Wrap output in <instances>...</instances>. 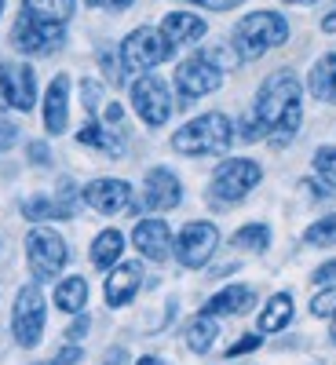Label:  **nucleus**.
Instances as JSON below:
<instances>
[{
  "instance_id": "1",
  "label": "nucleus",
  "mask_w": 336,
  "mask_h": 365,
  "mask_svg": "<svg viewBox=\"0 0 336 365\" xmlns=\"http://www.w3.org/2000/svg\"><path fill=\"white\" fill-rule=\"evenodd\" d=\"M253 113H256V120L263 125L267 139L274 146H285L300 132V120H303V88H300L296 73L292 70L270 73L260 84V91H256Z\"/></svg>"
},
{
  "instance_id": "2",
  "label": "nucleus",
  "mask_w": 336,
  "mask_h": 365,
  "mask_svg": "<svg viewBox=\"0 0 336 365\" xmlns=\"http://www.w3.org/2000/svg\"><path fill=\"white\" fill-rule=\"evenodd\" d=\"M230 143H234V125L220 110L187 120V125L175 128V135H172V150L183 158H216V154H227Z\"/></svg>"
},
{
  "instance_id": "3",
  "label": "nucleus",
  "mask_w": 336,
  "mask_h": 365,
  "mask_svg": "<svg viewBox=\"0 0 336 365\" xmlns=\"http://www.w3.org/2000/svg\"><path fill=\"white\" fill-rule=\"evenodd\" d=\"M285 41H289V19L282 11H249L230 34V48L241 63H253L270 48H282Z\"/></svg>"
},
{
  "instance_id": "4",
  "label": "nucleus",
  "mask_w": 336,
  "mask_h": 365,
  "mask_svg": "<svg viewBox=\"0 0 336 365\" xmlns=\"http://www.w3.org/2000/svg\"><path fill=\"white\" fill-rule=\"evenodd\" d=\"M175 55V44L161 34V26H139L121 41V66L128 73H150L154 66L168 63Z\"/></svg>"
},
{
  "instance_id": "5",
  "label": "nucleus",
  "mask_w": 336,
  "mask_h": 365,
  "mask_svg": "<svg viewBox=\"0 0 336 365\" xmlns=\"http://www.w3.org/2000/svg\"><path fill=\"white\" fill-rule=\"evenodd\" d=\"M26 259H29V274H34L37 285L58 282V270L70 263V245L58 230L34 227L26 234Z\"/></svg>"
},
{
  "instance_id": "6",
  "label": "nucleus",
  "mask_w": 336,
  "mask_h": 365,
  "mask_svg": "<svg viewBox=\"0 0 336 365\" xmlns=\"http://www.w3.org/2000/svg\"><path fill=\"white\" fill-rule=\"evenodd\" d=\"M260 182H263L260 161H253V158H227L216 172H212L208 197L220 201V205H234V201H245Z\"/></svg>"
},
{
  "instance_id": "7",
  "label": "nucleus",
  "mask_w": 336,
  "mask_h": 365,
  "mask_svg": "<svg viewBox=\"0 0 336 365\" xmlns=\"http://www.w3.org/2000/svg\"><path fill=\"white\" fill-rule=\"evenodd\" d=\"M44 318H48V303L37 282H29L19 289L15 296V307H11V336L19 347L34 351L44 336Z\"/></svg>"
},
{
  "instance_id": "8",
  "label": "nucleus",
  "mask_w": 336,
  "mask_h": 365,
  "mask_svg": "<svg viewBox=\"0 0 336 365\" xmlns=\"http://www.w3.org/2000/svg\"><path fill=\"white\" fill-rule=\"evenodd\" d=\"M223 84V66L216 63V55H190L175 66V91L183 96V106L194 103V99H205L212 91H220Z\"/></svg>"
},
{
  "instance_id": "9",
  "label": "nucleus",
  "mask_w": 336,
  "mask_h": 365,
  "mask_svg": "<svg viewBox=\"0 0 336 365\" xmlns=\"http://www.w3.org/2000/svg\"><path fill=\"white\" fill-rule=\"evenodd\" d=\"M63 41H66L63 22L37 19L34 11H22L11 26V48L22 55H51L63 48Z\"/></svg>"
},
{
  "instance_id": "10",
  "label": "nucleus",
  "mask_w": 336,
  "mask_h": 365,
  "mask_svg": "<svg viewBox=\"0 0 336 365\" xmlns=\"http://www.w3.org/2000/svg\"><path fill=\"white\" fill-rule=\"evenodd\" d=\"M216 249H220V230L208 220H190L172 237V252L187 270H201L212 256H216Z\"/></svg>"
},
{
  "instance_id": "11",
  "label": "nucleus",
  "mask_w": 336,
  "mask_h": 365,
  "mask_svg": "<svg viewBox=\"0 0 336 365\" xmlns=\"http://www.w3.org/2000/svg\"><path fill=\"white\" fill-rule=\"evenodd\" d=\"M132 110L139 113V120L143 125H150V128H161V125H168V117H172V96H168V84L158 77V73H139L136 81H132Z\"/></svg>"
},
{
  "instance_id": "12",
  "label": "nucleus",
  "mask_w": 336,
  "mask_h": 365,
  "mask_svg": "<svg viewBox=\"0 0 336 365\" xmlns=\"http://www.w3.org/2000/svg\"><path fill=\"white\" fill-rule=\"evenodd\" d=\"M179 201H183L179 175L172 168H165V165L150 168L146 179H143V208H150V212H172Z\"/></svg>"
},
{
  "instance_id": "13",
  "label": "nucleus",
  "mask_w": 336,
  "mask_h": 365,
  "mask_svg": "<svg viewBox=\"0 0 336 365\" xmlns=\"http://www.w3.org/2000/svg\"><path fill=\"white\" fill-rule=\"evenodd\" d=\"M81 201L88 208H96L99 216H117L132 205V182L125 179H96L81 190Z\"/></svg>"
},
{
  "instance_id": "14",
  "label": "nucleus",
  "mask_w": 336,
  "mask_h": 365,
  "mask_svg": "<svg viewBox=\"0 0 336 365\" xmlns=\"http://www.w3.org/2000/svg\"><path fill=\"white\" fill-rule=\"evenodd\" d=\"M132 245L139 249V256L161 263V259L172 256V230H168V223L158 220V216H154V220H139L136 230H132Z\"/></svg>"
},
{
  "instance_id": "15",
  "label": "nucleus",
  "mask_w": 336,
  "mask_h": 365,
  "mask_svg": "<svg viewBox=\"0 0 336 365\" xmlns=\"http://www.w3.org/2000/svg\"><path fill=\"white\" fill-rule=\"evenodd\" d=\"M70 125V77L58 73L51 77L44 91V132L48 135H63Z\"/></svg>"
},
{
  "instance_id": "16",
  "label": "nucleus",
  "mask_w": 336,
  "mask_h": 365,
  "mask_svg": "<svg viewBox=\"0 0 336 365\" xmlns=\"http://www.w3.org/2000/svg\"><path fill=\"white\" fill-rule=\"evenodd\" d=\"M139 285H143V267L132 263V259L117 263L110 270V278H106V303H110V307H125V303L136 299Z\"/></svg>"
},
{
  "instance_id": "17",
  "label": "nucleus",
  "mask_w": 336,
  "mask_h": 365,
  "mask_svg": "<svg viewBox=\"0 0 336 365\" xmlns=\"http://www.w3.org/2000/svg\"><path fill=\"white\" fill-rule=\"evenodd\" d=\"M161 34L179 48V44H198V41H205L208 26H205V19L194 15V11H168V15L161 19Z\"/></svg>"
},
{
  "instance_id": "18",
  "label": "nucleus",
  "mask_w": 336,
  "mask_h": 365,
  "mask_svg": "<svg viewBox=\"0 0 336 365\" xmlns=\"http://www.w3.org/2000/svg\"><path fill=\"white\" fill-rule=\"evenodd\" d=\"M34 103H37V73H34V66H26V63L8 66V106L26 113V110H34Z\"/></svg>"
},
{
  "instance_id": "19",
  "label": "nucleus",
  "mask_w": 336,
  "mask_h": 365,
  "mask_svg": "<svg viewBox=\"0 0 336 365\" xmlns=\"http://www.w3.org/2000/svg\"><path fill=\"white\" fill-rule=\"evenodd\" d=\"M253 303H256V292L249 285H227V289H220L216 296L205 303V314H212V318L245 314V311H253Z\"/></svg>"
},
{
  "instance_id": "20",
  "label": "nucleus",
  "mask_w": 336,
  "mask_h": 365,
  "mask_svg": "<svg viewBox=\"0 0 336 365\" xmlns=\"http://www.w3.org/2000/svg\"><path fill=\"white\" fill-rule=\"evenodd\" d=\"M51 299H55V307L63 311V314H84V307H88V282L81 278V274L58 278Z\"/></svg>"
},
{
  "instance_id": "21",
  "label": "nucleus",
  "mask_w": 336,
  "mask_h": 365,
  "mask_svg": "<svg viewBox=\"0 0 336 365\" xmlns=\"http://www.w3.org/2000/svg\"><path fill=\"white\" fill-rule=\"evenodd\" d=\"M307 88L311 96L322 103H336V51H325L307 73Z\"/></svg>"
},
{
  "instance_id": "22",
  "label": "nucleus",
  "mask_w": 336,
  "mask_h": 365,
  "mask_svg": "<svg viewBox=\"0 0 336 365\" xmlns=\"http://www.w3.org/2000/svg\"><path fill=\"white\" fill-rule=\"evenodd\" d=\"M121 252H125V234L121 230H99L96 241H91V263L99 270H113L121 263Z\"/></svg>"
},
{
  "instance_id": "23",
  "label": "nucleus",
  "mask_w": 336,
  "mask_h": 365,
  "mask_svg": "<svg viewBox=\"0 0 336 365\" xmlns=\"http://www.w3.org/2000/svg\"><path fill=\"white\" fill-rule=\"evenodd\" d=\"M292 296L289 292H278L274 299H267V307L260 311V332H282L289 322H292Z\"/></svg>"
},
{
  "instance_id": "24",
  "label": "nucleus",
  "mask_w": 336,
  "mask_h": 365,
  "mask_svg": "<svg viewBox=\"0 0 336 365\" xmlns=\"http://www.w3.org/2000/svg\"><path fill=\"white\" fill-rule=\"evenodd\" d=\"M216 336H220V322L212 318V314H198V318H190V325H187V347L194 351V354H205L212 344H216Z\"/></svg>"
},
{
  "instance_id": "25",
  "label": "nucleus",
  "mask_w": 336,
  "mask_h": 365,
  "mask_svg": "<svg viewBox=\"0 0 336 365\" xmlns=\"http://www.w3.org/2000/svg\"><path fill=\"white\" fill-rule=\"evenodd\" d=\"M77 143H81V146H96V150H103L106 158H121V143L110 135V128L103 125V120H88V125L77 132Z\"/></svg>"
},
{
  "instance_id": "26",
  "label": "nucleus",
  "mask_w": 336,
  "mask_h": 365,
  "mask_svg": "<svg viewBox=\"0 0 336 365\" xmlns=\"http://www.w3.org/2000/svg\"><path fill=\"white\" fill-rule=\"evenodd\" d=\"M267 245H270L267 223H245L234 230V249H241V252H267Z\"/></svg>"
},
{
  "instance_id": "27",
  "label": "nucleus",
  "mask_w": 336,
  "mask_h": 365,
  "mask_svg": "<svg viewBox=\"0 0 336 365\" xmlns=\"http://www.w3.org/2000/svg\"><path fill=\"white\" fill-rule=\"evenodd\" d=\"M26 4V11H34L37 19H48V22H70V15H73V4L77 0H22Z\"/></svg>"
},
{
  "instance_id": "28",
  "label": "nucleus",
  "mask_w": 336,
  "mask_h": 365,
  "mask_svg": "<svg viewBox=\"0 0 336 365\" xmlns=\"http://www.w3.org/2000/svg\"><path fill=\"white\" fill-rule=\"evenodd\" d=\"M22 216L29 223H48V220H63V208H58L55 197H44V194H34L22 201Z\"/></svg>"
},
{
  "instance_id": "29",
  "label": "nucleus",
  "mask_w": 336,
  "mask_h": 365,
  "mask_svg": "<svg viewBox=\"0 0 336 365\" xmlns=\"http://www.w3.org/2000/svg\"><path fill=\"white\" fill-rule=\"evenodd\" d=\"M303 241H307V245H315V249L336 245V212H332V216H322V220H315L307 230H303Z\"/></svg>"
},
{
  "instance_id": "30",
  "label": "nucleus",
  "mask_w": 336,
  "mask_h": 365,
  "mask_svg": "<svg viewBox=\"0 0 336 365\" xmlns=\"http://www.w3.org/2000/svg\"><path fill=\"white\" fill-rule=\"evenodd\" d=\"M311 165H315V172L329 182V187H336V146H318Z\"/></svg>"
},
{
  "instance_id": "31",
  "label": "nucleus",
  "mask_w": 336,
  "mask_h": 365,
  "mask_svg": "<svg viewBox=\"0 0 336 365\" xmlns=\"http://www.w3.org/2000/svg\"><path fill=\"white\" fill-rule=\"evenodd\" d=\"M311 314H315V318H336V285H325V289L311 299Z\"/></svg>"
},
{
  "instance_id": "32",
  "label": "nucleus",
  "mask_w": 336,
  "mask_h": 365,
  "mask_svg": "<svg viewBox=\"0 0 336 365\" xmlns=\"http://www.w3.org/2000/svg\"><path fill=\"white\" fill-rule=\"evenodd\" d=\"M234 135H238V139H245V143L267 139V132H263V125H260V120H256V113H253V110H249L245 117L238 120V128H234Z\"/></svg>"
},
{
  "instance_id": "33",
  "label": "nucleus",
  "mask_w": 336,
  "mask_h": 365,
  "mask_svg": "<svg viewBox=\"0 0 336 365\" xmlns=\"http://www.w3.org/2000/svg\"><path fill=\"white\" fill-rule=\"evenodd\" d=\"M81 103H84V110H88V113L103 110V84L84 77V81H81Z\"/></svg>"
},
{
  "instance_id": "34",
  "label": "nucleus",
  "mask_w": 336,
  "mask_h": 365,
  "mask_svg": "<svg viewBox=\"0 0 336 365\" xmlns=\"http://www.w3.org/2000/svg\"><path fill=\"white\" fill-rule=\"evenodd\" d=\"M260 340H263V332H249V336H241L238 344H230L227 358H241V354H249V351H256V347H260Z\"/></svg>"
},
{
  "instance_id": "35",
  "label": "nucleus",
  "mask_w": 336,
  "mask_h": 365,
  "mask_svg": "<svg viewBox=\"0 0 336 365\" xmlns=\"http://www.w3.org/2000/svg\"><path fill=\"white\" fill-rule=\"evenodd\" d=\"M88 329H91V318H88V314H77L73 325L66 329V340H70V344H81V340L88 336Z\"/></svg>"
},
{
  "instance_id": "36",
  "label": "nucleus",
  "mask_w": 336,
  "mask_h": 365,
  "mask_svg": "<svg viewBox=\"0 0 336 365\" xmlns=\"http://www.w3.org/2000/svg\"><path fill=\"white\" fill-rule=\"evenodd\" d=\"M311 278H315L318 285H336V259H325V263L311 274Z\"/></svg>"
},
{
  "instance_id": "37",
  "label": "nucleus",
  "mask_w": 336,
  "mask_h": 365,
  "mask_svg": "<svg viewBox=\"0 0 336 365\" xmlns=\"http://www.w3.org/2000/svg\"><path fill=\"white\" fill-rule=\"evenodd\" d=\"M190 4L208 8V11H230V8H238V4H245V0H190Z\"/></svg>"
},
{
  "instance_id": "38",
  "label": "nucleus",
  "mask_w": 336,
  "mask_h": 365,
  "mask_svg": "<svg viewBox=\"0 0 336 365\" xmlns=\"http://www.w3.org/2000/svg\"><path fill=\"white\" fill-rule=\"evenodd\" d=\"M29 161H34V165H51V154H48V146L44 143H29Z\"/></svg>"
},
{
  "instance_id": "39",
  "label": "nucleus",
  "mask_w": 336,
  "mask_h": 365,
  "mask_svg": "<svg viewBox=\"0 0 336 365\" xmlns=\"http://www.w3.org/2000/svg\"><path fill=\"white\" fill-rule=\"evenodd\" d=\"M77 361H81V347L77 344L63 347V351H58V358H55V365H77Z\"/></svg>"
},
{
  "instance_id": "40",
  "label": "nucleus",
  "mask_w": 336,
  "mask_h": 365,
  "mask_svg": "<svg viewBox=\"0 0 336 365\" xmlns=\"http://www.w3.org/2000/svg\"><path fill=\"white\" fill-rule=\"evenodd\" d=\"M0 110H11L8 106V66L0 63Z\"/></svg>"
},
{
  "instance_id": "41",
  "label": "nucleus",
  "mask_w": 336,
  "mask_h": 365,
  "mask_svg": "<svg viewBox=\"0 0 336 365\" xmlns=\"http://www.w3.org/2000/svg\"><path fill=\"white\" fill-rule=\"evenodd\" d=\"M99 4L106 8V11H125V8H132L136 0H99Z\"/></svg>"
},
{
  "instance_id": "42",
  "label": "nucleus",
  "mask_w": 336,
  "mask_h": 365,
  "mask_svg": "<svg viewBox=\"0 0 336 365\" xmlns=\"http://www.w3.org/2000/svg\"><path fill=\"white\" fill-rule=\"evenodd\" d=\"M322 29H325V34H336V11H329V15L322 19Z\"/></svg>"
},
{
  "instance_id": "43",
  "label": "nucleus",
  "mask_w": 336,
  "mask_h": 365,
  "mask_svg": "<svg viewBox=\"0 0 336 365\" xmlns=\"http://www.w3.org/2000/svg\"><path fill=\"white\" fill-rule=\"evenodd\" d=\"M136 365H168L165 358H158V354H146V358H139Z\"/></svg>"
},
{
  "instance_id": "44",
  "label": "nucleus",
  "mask_w": 336,
  "mask_h": 365,
  "mask_svg": "<svg viewBox=\"0 0 336 365\" xmlns=\"http://www.w3.org/2000/svg\"><path fill=\"white\" fill-rule=\"evenodd\" d=\"M282 4H307V0H282Z\"/></svg>"
},
{
  "instance_id": "45",
  "label": "nucleus",
  "mask_w": 336,
  "mask_h": 365,
  "mask_svg": "<svg viewBox=\"0 0 336 365\" xmlns=\"http://www.w3.org/2000/svg\"><path fill=\"white\" fill-rule=\"evenodd\" d=\"M332 344H336V318H332Z\"/></svg>"
},
{
  "instance_id": "46",
  "label": "nucleus",
  "mask_w": 336,
  "mask_h": 365,
  "mask_svg": "<svg viewBox=\"0 0 336 365\" xmlns=\"http://www.w3.org/2000/svg\"><path fill=\"white\" fill-rule=\"evenodd\" d=\"M0 15H4V0H0Z\"/></svg>"
},
{
  "instance_id": "47",
  "label": "nucleus",
  "mask_w": 336,
  "mask_h": 365,
  "mask_svg": "<svg viewBox=\"0 0 336 365\" xmlns=\"http://www.w3.org/2000/svg\"><path fill=\"white\" fill-rule=\"evenodd\" d=\"M88 4H96V8H99V0H88Z\"/></svg>"
},
{
  "instance_id": "48",
  "label": "nucleus",
  "mask_w": 336,
  "mask_h": 365,
  "mask_svg": "<svg viewBox=\"0 0 336 365\" xmlns=\"http://www.w3.org/2000/svg\"><path fill=\"white\" fill-rule=\"evenodd\" d=\"M307 4H311V0H307Z\"/></svg>"
}]
</instances>
